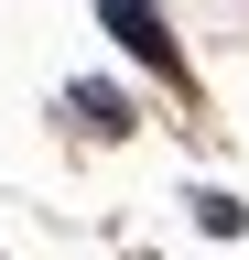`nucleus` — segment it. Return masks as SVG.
Masks as SVG:
<instances>
[{
    "mask_svg": "<svg viewBox=\"0 0 249 260\" xmlns=\"http://www.w3.org/2000/svg\"><path fill=\"white\" fill-rule=\"evenodd\" d=\"M195 228H206V239H238V228H249V206H238V195H217V184H206V195H195Z\"/></svg>",
    "mask_w": 249,
    "mask_h": 260,
    "instance_id": "7ed1b4c3",
    "label": "nucleus"
},
{
    "mask_svg": "<svg viewBox=\"0 0 249 260\" xmlns=\"http://www.w3.org/2000/svg\"><path fill=\"white\" fill-rule=\"evenodd\" d=\"M98 22L152 65V76H173V87H184V54H173V32H163V11H152V0H98Z\"/></svg>",
    "mask_w": 249,
    "mask_h": 260,
    "instance_id": "f257e3e1",
    "label": "nucleus"
},
{
    "mask_svg": "<svg viewBox=\"0 0 249 260\" xmlns=\"http://www.w3.org/2000/svg\"><path fill=\"white\" fill-rule=\"evenodd\" d=\"M65 119L98 130V141H119V130H130V98H119V87H65Z\"/></svg>",
    "mask_w": 249,
    "mask_h": 260,
    "instance_id": "f03ea898",
    "label": "nucleus"
}]
</instances>
